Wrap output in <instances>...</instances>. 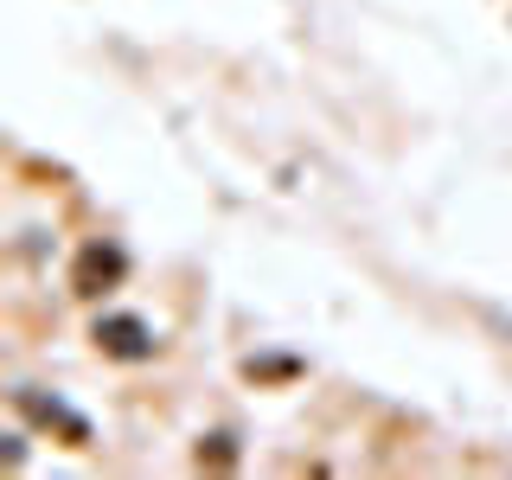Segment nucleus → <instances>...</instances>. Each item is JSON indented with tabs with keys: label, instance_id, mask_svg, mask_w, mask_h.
<instances>
[{
	"label": "nucleus",
	"instance_id": "f257e3e1",
	"mask_svg": "<svg viewBox=\"0 0 512 480\" xmlns=\"http://www.w3.org/2000/svg\"><path fill=\"white\" fill-rule=\"evenodd\" d=\"M96 346L116 352V359H148V352H154V333L141 327L135 314H103V320H96Z\"/></svg>",
	"mask_w": 512,
	"mask_h": 480
},
{
	"label": "nucleus",
	"instance_id": "f03ea898",
	"mask_svg": "<svg viewBox=\"0 0 512 480\" xmlns=\"http://www.w3.org/2000/svg\"><path fill=\"white\" fill-rule=\"evenodd\" d=\"M20 410H32V416H39V423H58V429H64V436H71V442H84V436H90V429H84V416H71L64 404H45L39 391H20Z\"/></svg>",
	"mask_w": 512,
	"mask_h": 480
},
{
	"label": "nucleus",
	"instance_id": "7ed1b4c3",
	"mask_svg": "<svg viewBox=\"0 0 512 480\" xmlns=\"http://www.w3.org/2000/svg\"><path fill=\"white\" fill-rule=\"evenodd\" d=\"M96 276L116 282V276H122V250H84V263H77V288H84V295H96Z\"/></svg>",
	"mask_w": 512,
	"mask_h": 480
}]
</instances>
